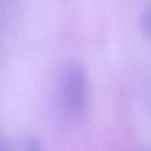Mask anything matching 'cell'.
<instances>
[{
  "label": "cell",
  "mask_w": 151,
  "mask_h": 151,
  "mask_svg": "<svg viewBox=\"0 0 151 151\" xmlns=\"http://www.w3.org/2000/svg\"><path fill=\"white\" fill-rule=\"evenodd\" d=\"M61 104L70 115L80 117L89 107V78L81 64L72 61L63 69L60 80Z\"/></svg>",
  "instance_id": "1"
},
{
  "label": "cell",
  "mask_w": 151,
  "mask_h": 151,
  "mask_svg": "<svg viewBox=\"0 0 151 151\" xmlns=\"http://www.w3.org/2000/svg\"><path fill=\"white\" fill-rule=\"evenodd\" d=\"M142 28H143L146 36L151 39V5L146 8L143 16H142Z\"/></svg>",
  "instance_id": "2"
}]
</instances>
